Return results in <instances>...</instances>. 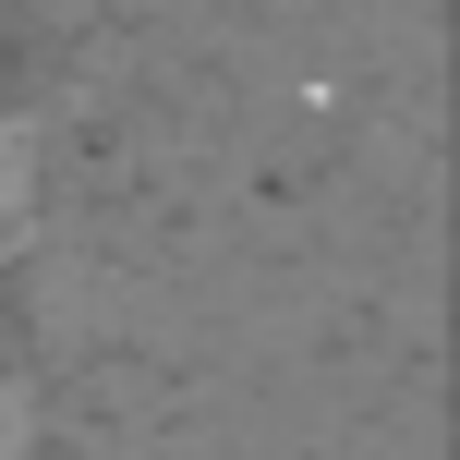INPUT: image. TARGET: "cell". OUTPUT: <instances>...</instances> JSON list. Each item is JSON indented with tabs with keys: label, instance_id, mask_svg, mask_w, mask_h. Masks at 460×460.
Wrapping results in <instances>:
<instances>
[{
	"label": "cell",
	"instance_id": "cell-1",
	"mask_svg": "<svg viewBox=\"0 0 460 460\" xmlns=\"http://www.w3.org/2000/svg\"><path fill=\"white\" fill-rule=\"evenodd\" d=\"M24 230H37V146L0 121V254H24Z\"/></svg>",
	"mask_w": 460,
	"mask_h": 460
},
{
	"label": "cell",
	"instance_id": "cell-2",
	"mask_svg": "<svg viewBox=\"0 0 460 460\" xmlns=\"http://www.w3.org/2000/svg\"><path fill=\"white\" fill-rule=\"evenodd\" d=\"M0 460H37V424H24V400L0 388Z\"/></svg>",
	"mask_w": 460,
	"mask_h": 460
}]
</instances>
